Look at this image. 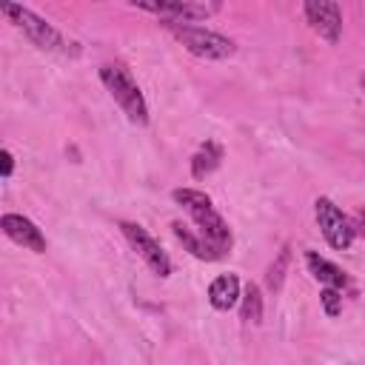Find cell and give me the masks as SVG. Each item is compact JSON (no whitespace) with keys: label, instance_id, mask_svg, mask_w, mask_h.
Here are the masks:
<instances>
[{"label":"cell","instance_id":"8","mask_svg":"<svg viewBox=\"0 0 365 365\" xmlns=\"http://www.w3.org/2000/svg\"><path fill=\"white\" fill-rule=\"evenodd\" d=\"M305 17L311 23V29L328 40V43H336L339 34H342V11L336 3H328V0H308L305 3Z\"/></svg>","mask_w":365,"mask_h":365},{"label":"cell","instance_id":"2","mask_svg":"<svg viewBox=\"0 0 365 365\" xmlns=\"http://www.w3.org/2000/svg\"><path fill=\"white\" fill-rule=\"evenodd\" d=\"M100 80H103V86L108 88V94L114 97V103L125 111V117H128L131 123H137V125L148 123L145 97H143L140 86L134 83V77L128 74L125 66H120V63H106V66L100 68Z\"/></svg>","mask_w":365,"mask_h":365},{"label":"cell","instance_id":"13","mask_svg":"<svg viewBox=\"0 0 365 365\" xmlns=\"http://www.w3.org/2000/svg\"><path fill=\"white\" fill-rule=\"evenodd\" d=\"M171 228H174L177 240H180V242H182V245H185V248H188L194 257H200V259H217V257H214V251L205 245V240H202V237H194V234H191V231H188L182 222H174Z\"/></svg>","mask_w":365,"mask_h":365},{"label":"cell","instance_id":"16","mask_svg":"<svg viewBox=\"0 0 365 365\" xmlns=\"http://www.w3.org/2000/svg\"><path fill=\"white\" fill-rule=\"evenodd\" d=\"M319 299H322V308H325L328 317H336L342 311V297H339L336 288H322L319 291Z\"/></svg>","mask_w":365,"mask_h":365},{"label":"cell","instance_id":"15","mask_svg":"<svg viewBox=\"0 0 365 365\" xmlns=\"http://www.w3.org/2000/svg\"><path fill=\"white\" fill-rule=\"evenodd\" d=\"M288 259H291V251L282 248L279 257L271 262V268H268V274H265V285H268L271 291H279V288H282V282H285V271H288Z\"/></svg>","mask_w":365,"mask_h":365},{"label":"cell","instance_id":"7","mask_svg":"<svg viewBox=\"0 0 365 365\" xmlns=\"http://www.w3.org/2000/svg\"><path fill=\"white\" fill-rule=\"evenodd\" d=\"M137 9L143 11H151V14H160L171 23H182V20H202L208 14H214L220 9V3H194V0H160V3H143V0H134Z\"/></svg>","mask_w":365,"mask_h":365},{"label":"cell","instance_id":"5","mask_svg":"<svg viewBox=\"0 0 365 365\" xmlns=\"http://www.w3.org/2000/svg\"><path fill=\"white\" fill-rule=\"evenodd\" d=\"M314 214H317L319 231H322V237L328 240L331 248H336V251L351 248V242H354V228H351L348 217H345L328 197H319V200L314 202Z\"/></svg>","mask_w":365,"mask_h":365},{"label":"cell","instance_id":"3","mask_svg":"<svg viewBox=\"0 0 365 365\" xmlns=\"http://www.w3.org/2000/svg\"><path fill=\"white\" fill-rule=\"evenodd\" d=\"M165 29L191 54H197L202 60H225V57H231L237 51V46L228 37H222L217 31H208V29H197V26H185V23H171V20H165Z\"/></svg>","mask_w":365,"mask_h":365},{"label":"cell","instance_id":"6","mask_svg":"<svg viewBox=\"0 0 365 365\" xmlns=\"http://www.w3.org/2000/svg\"><path fill=\"white\" fill-rule=\"evenodd\" d=\"M120 228H123L125 240L134 245V251L148 262V268H151L154 274H160V277H168V274H171V259H168V254L160 248V242H157L143 225H137V222H120Z\"/></svg>","mask_w":365,"mask_h":365},{"label":"cell","instance_id":"10","mask_svg":"<svg viewBox=\"0 0 365 365\" xmlns=\"http://www.w3.org/2000/svg\"><path fill=\"white\" fill-rule=\"evenodd\" d=\"M208 302L217 311H231L240 302V279H237V274H220L208 285Z\"/></svg>","mask_w":365,"mask_h":365},{"label":"cell","instance_id":"18","mask_svg":"<svg viewBox=\"0 0 365 365\" xmlns=\"http://www.w3.org/2000/svg\"><path fill=\"white\" fill-rule=\"evenodd\" d=\"M362 88H365V77H362Z\"/></svg>","mask_w":365,"mask_h":365},{"label":"cell","instance_id":"11","mask_svg":"<svg viewBox=\"0 0 365 365\" xmlns=\"http://www.w3.org/2000/svg\"><path fill=\"white\" fill-rule=\"evenodd\" d=\"M305 262H308L311 274H314L325 288H342V285L348 282V277L342 274V268L334 265V262H328V259L319 257L317 251H305Z\"/></svg>","mask_w":365,"mask_h":365},{"label":"cell","instance_id":"4","mask_svg":"<svg viewBox=\"0 0 365 365\" xmlns=\"http://www.w3.org/2000/svg\"><path fill=\"white\" fill-rule=\"evenodd\" d=\"M0 11L23 31L37 48H43V51H68L63 34H60L51 23H46L40 14H34L31 9H23V6H14V3H3Z\"/></svg>","mask_w":365,"mask_h":365},{"label":"cell","instance_id":"9","mask_svg":"<svg viewBox=\"0 0 365 365\" xmlns=\"http://www.w3.org/2000/svg\"><path fill=\"white\" fill-rule=\"evenodd\" d=\"M0 228H3V234L9 240H14L17 245H23V248H29L34 254H46V248H48L43 231L23 214H3L0 217Z\"/></svg>","mask_w":365,"mask_h":365},{"label":"cell","instance_id":"1","mask_svg":"<svg viewBox=\"0 0 365 365\" xmlns=\"http://www.w3.org/2000/svg\"><path fill=\"white\" fill-rule=\"evenodd\" d=\"M171 197H174V202H180V205L191 214V220L197 222L200 237L205 240V245H208V248L214 251V257L220 259V257L231 248V231H228L225 220L217 214L211 197L202 194V191H197V188H177Z\"/></svg>","mask_w":365,"mask_h":365},{"label":"cell","instance_id":"17","mask_svg":"<svg viewBox=\"0 0 365 365\" xmlns=\"http://www.w3.org/2000/svg\"><path fill=\"white\" fill-rule=\"evenodd\" d=\"M11 171H14V157H11V151H3V168H0V174L3 177H11Z\"/></svg>","mask_w":365,"mask_h":365},{"label":"cell","instance_id":"12","mask_svg":"<svg viewBox=\"0 0 365 365\" xmlns=\"http://www.w3.org/2000/svg\"><path fill=\"white\" fill-rule=\"evenodd\" d=\"M220 160H222V148H220L217 143H205V145L191 157V174H194L197 180H202V177H208V174L220 165Z\"/></svg>","mask_w":365,"mask_h":365},{"label":"cell","instance_id":"14","mask_svg":"<svg viewBox=\"0 0 365 365\" xmlns=\"http://www.w3.org/2000/svg\"><path fill=\"white\" fill-rule=\"evenodd\" d=\"M240 299H242V311H240L242 319L245 322H254V325L262 322V294H259V288L254 282L245 285V294Z\"/></svg>","mask_w":365,"mask_h":365}]
</instances>
